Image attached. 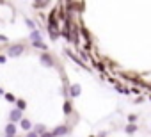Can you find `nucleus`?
<instances>
[{"mask_svg": "<svg viewBox=\"0 0 151 137\" xmlns=\"http://www.w3.org/2000/svg\"><path fill=\"white\" fill-rule=\"evenodd\" d=\"M25 137H39V135H37V133H36L34 130H30V132H29V133H27Z\"/></svg>", "mask_w": 151, "mask_h": 137, "instance_id": "obj_19", "label": "nucleus"}, {"mask_svg": "<svg viewBox=\"0 0 151 137\" xmlns=\"http://www.w3.org/2000/svg\"><path fill=\"white\" fill-rule=\"evenodd\" d=\"M39 61H41L46 68H53V66H55V64H53V57H52L48 52H43V53L39 55Z\"/></svg>", "mask_w": 151, "mask_h": 137, "instance_id": "obj_2", "label": "nucleus"}, {"mask_svg": "<svg viewBox=\"0 0 151 137\" xmlns=\"http://www.w3.org/2000/svg\"><path fill=\"white\" fill-rule=\"evenodd\" d=\"M0 41H2V43H7V36H4V34H0Z\"/></svg>", "mask_w": 151, "mask_h": 137, "instance_id": "obj_21", "label": "nucleus"}, {"mask_svg": "<svg viewBox=\"0 0 151 137\" xmlns=\"http://www.w3.org/2000/svg\"><path fill=\"white\" fill-rule=\"evenodd\" d=\"M80 94H82V86H80V84H71V86H69V96L77 98V96H80Z\"/></svg>", "mask_w": 151, "mask_h": 137, "instance_id": "obj_5", "label": "nucleus"}, {"mask_svg": "<svg viewBox=\"0 0 151 137\" xmlns=\"http://www.w3.org/2000/svg\"><path fill=\"white\" fill-rule=\"evenodd\" d=\"M30 41H32V43H39V41H43L41 32H39V30H32V32H30Z\"/></svg>", "mask_w": 151, "mask_h": 137, "instance_id": "obj_8", "label": "nucleus"}, {"mask_svg": "<svg viewBox=\"0 0 151 137\" xmlns=\"http://www.w3.org/2000/svg\"><path fill=\"white\" fill-rule=\"evenodd\" d=\"M4 94H6V100H7V102H16V98H14L11 93H4Z\"/></svg>", "mask_w": 151, "mask_h": 137, "instance_id": "obj_16", "label": "nucleus"}, {"mask_svg": "<svg viewBox=\"0 0 151 137\" xmlns=\"http://www.w3.org/2000/svg\"><path fill=\"white\" fill-rule=\"evenodd\" d=\"M23 119V114H22V110H18V109H13L11 112H9V123H18V121H22Z\"/></svg>", "mask_w": 151, "mask_h": 137, "instance_id": "obj_3", "label": "nucleus"}, {"mask_svg": "<svg viewBox=\"0 0 151 137\" xmlns=\"http://www.w3.org/2000/svg\"><path fill=\"white\" fill-rule=\"evenodd\" d=\"M124 132H126V133H133V132H137V125H135V123H128V125L124 126Z\"/></svg>", "mask_w": 151, "mask_h": 137, "instance_id": "obj_10", "label": "nucleus"}, {"mask_svg": "<svg viewBox=\"0 0 151 137\" xmlns=\"http://www.w3.org/2000/svg\"><path fill=\"white\" fill-rule=\"evenodd\" d=\"M20 126H22L23 130H27V132H30V130L34 128V125H32V121H30V119H25V118H23V119L20 121Z\"/></svg>", "mask_w": 151, "mask_h": 137, "instance_id": "obj_7", "label": "nucleus"}, {"mask_svg": "<svg viewBox=\"0 0 151 137\" xmlns=\"http://www.w3.org/2000/svg\"><path fill=\"white\" fill-rule=\"evenodd\" d=\"M32 130H34L37 135H41V133H45V132H46V126H45V125H36Z\"/></svg>", "mask_w": 151, "mask_h": 137, "instance_id": "obj_11", "label": "nucleus"}, {"mask_svg": "<svg viewBox=\"0 0 151 137\" xmlns=\"http://www.w3.org/2000/svg\"><path fill=\"white\" fill-rule=\"evenodd\" d=\"M39 137H53V133H52V132H45V133H41Z\"/></svg>", "mask_w": 151, "mask_h": 137, "instance_id": "obj_20", "label": "nucleus"}, {"mask_svg": "<svg viewBox=\"0 0 151 137\" xmlns=\"http://www.w3.org/2000/svg\"><path fill=\"white\" fill-rule=\"evenodd\" d=\"M80 57H82L84 61H89V55L86 53V50H82V52H80Z\"/></svg>", "mask_w": 151, "mask_h": 137, "instance_id": "obj_17", "label": "nucleus"}, {"mask_svg": "<svg viewBox=\"0 0 151 137\" xmlns=\"http://www.w3.org/2000/svg\"><path fill=\"white\" fill-rule=\"evenodd\" d=\"M32 6H34V7H46V6H48V2H34Z\"/></svg>", "mask_w": 151, "mask_h": 137, "instance_id": "obj_15", "label": "nucleus"}, {"mask_svg": "<svg viewBox=\"0 0 151 137\" xmlns=\"http://www.w3.org/2000/svg\"><path fill=\"white\" fill-rule=\"evenodd\" d=\"M6 62V55H0V64H4Z\"/></svg>", "mask_w": 151, "mask_h": 137, "instance_id": "obj_22", "label": "nucleus"}, {"mask_svg": "<svg viewBox=\"0 0 151 137\" xmlns=\"http://www.w3.org/2000/svg\"><path fill=\"white\" fill-rule=\"evenodd\" d=\"M23 50H25V45H22V43H18V45H11L9 50H7V55H9V57H18V55L23 53Z\"/></svg>", "mask_w": 151, "mask_h": 137, "instance_id": "obj_1", "label": "nucleus"}, {"mask_svg": "<svg viewBox=\"0 0 151 137\" xmlns=\"http://www.w3.org/2000/svg\"><path fill=\"white\" fill-rule=\"evenodd\" d=\"M4 133H6V135H13V137H16V125H14V123H7L6 128H4Z\"/></svg>", "mask_w": 151, "mask_h": 137, "instance_id": "obj_6", "label": "nucleus"}, {"mask_svg": "<svg viewBox=\"0 0 151 137\" xmlns=\"http://www.w3.org/2000/svg\"><path fill=\"white\" fill-rule=\"evenodd\" d=\"M71 110H73V109H71V102H69V100H66V102H64V114H66V116H69V114H71Z\"/></svg>", "mask_w": 151, "mask_h": 137, "instance_id": "obj_12", "label": "nucleus"}, {"mask_svg": "<svg viewBox=\"0 0 151 137\" xmlns=\"http://www.w3.org/2000/svg\"><path fill=\"white\" fill-rule=\"evenodd\" d=\"M6 137H13V135H6Z\"/></svg>", "mask_w": 151, "mask_h": 137, "instance_id": "obj_24", "label": "nucleus"}, {"mask_svg": "<svg viewBox=\"0 0 151 137\" xmlns=\"http://www.w3.org/2000/svg\"><path fill=\"white\" fill-rule=\"evenodd\" d=\"M0 94H4V89H2V87H0Z\"/></svg>", "mask_w": 151, "mask_h": 137, "instance_id": "obj_23", "label": "nucleus"}, {"mask_svg": "<svg viewBox=\"0 0 151 137\" xmlns=\"http://www.w3.org/2000/svg\"><path fill=\"white\" fill-rule=\"evenodd\" d=\"M25 23H27V27H29L30 30H36V25H34V22H32V20H29V18H27V20H25Z\"/></svg>", "mask_w": 151, "mask_h": 137, "instance_id": "obj_14", "label": "nucleus"}, {"mask_svg": "<svg viewBox=\"0 0 151 137\" xmlns=\"http://www.w3.org/2000/svg\"><path fill=\"white\" fill-rule=\"evenodd\" d=\"M128 121H130V123H135V121H137V116H135V114H130V116H128Z\"/></svg>", "mask_w": 151, "mask_h": 137, "instance_id": "obj_18", "label": "nucleus"}, {"mask_svg": "<svg viewBox=\"0 0 151 137\" xmlns=\"http://www.w3.org/2000/svg\"><path fill=\"white\" fill-rule=\"evenodd\" d=\"M16 137H18V135H16Z\"/></svg>", "mask_w": 151, "mask_h": 137, "instance_id": "obj_26", "label": "nucleus"}, {"mask_svg": "<svg viewBox=\"0 0 151 137\" xmlns=\"http://www.w3.org/2000/svg\"><path fill=\"white\" fill-rule=\"evenodd\" d=\"M52 133H53V137H62V135L69 133V126H68V125H60V126H55V128L52 130Z\"/></svg>", "mask_w": 151, "mask_h": 137, "instance_id": "obj_4", "label": "nucleus"}, {"mask_svg": "<svg viewBox=\"0 0 151 137\" xmlns=\"http://www.w3.org/2000/svg\"><path fill=\"white\" fill-rule=\"evenodd\" d=\"M16 107H18V110H22V112H23V110L27 109V102H25V100H22V98H18V100H16Z\"/></svg>", "mask_w": 151, "mask_h": 137, "instance_id": "obj_9", "label": "nucleus"}, {"mask_svg": "<svg viewBox=\"0 0 151 137\" xmlns=\"http://www.w3.org/2000/svg\"><path fill=\"white\" fill-rule=\"evenodd\" d=\"M32 46H36V48H41L43 52H46V50H48V46H46L43 41H39V43H32Z\"/></svg>", "mask_w": 151, "mask_h": 137, "instance_id": "obj_13", "label": "nucleus"}, {"mask_svg": "<svg viewBox=\"0 0 151 137\" xmlns=\"http://www.w3.org/2000/svg\"><path fill=\"white\" fill-rule=\"evenodd\" d=\"M93 137H94V135H93Z\"/></svg>", "mask_w": 151, "mask_h": 137, "instance_id": "obj_25", "label": "nucleus"}]
</instances>
